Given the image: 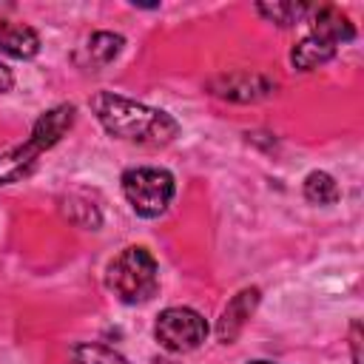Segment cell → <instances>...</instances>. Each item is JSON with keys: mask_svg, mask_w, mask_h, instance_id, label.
<instances>
[{"mask_svg": "<svg viewBox=\"0 0 364 364\" xmlns=\"http://www.w3.org/2000/svg\"><path fill=\"white\" fill-rule=\"evenodd\" d=\"M91 111L102 122L108 134L125 142H139V145H165L179 134V122L159 111L148 108L142 102L125 100L111 91H97L91 97Z\"/></svg>", "mask_w": 364, "mask_h": 364, "instance_id": "6da1fadb", "label": "cell"}, {"mask_svg": "<svg viewBox=\"0 0 364 364\" xmlns=\"http://www.w3.org/2000/svg\"><path fill=\"white\" fill-rule=\"evenodd\" d=\"M71 125H74V105H57V108L46 111L34 122L31 136L23 145H17L0 156V185H11V182H20L23 176H28L34 171L40 154L48 151L51 145H57Z\"/></svg>", "mask_w": 364, "mask_h": 364, "instance_id": "7a4b0ae2", "label": "cell"}, {"mask_svg": "<svg viewBox=\"0 0 364 364\" xmlns=\"http://www.w3.org/2000/svg\"><path fill=\"white\" fill-rule=\"evenodd\" d=\"M108 287L125 304L148 301L159 287L156 259L145 247H125L108 264Z\"/></svg>", "mask_w": 364, "mask_h": 364, "instance_id": "3957f363", "label": "cell"}, {"mask_svg": "<svg viewBox=\"0 0 364 364\" xmlns=\"http://www.w3.org/2000/svg\"><path fill=\"white\" fill-rule=\"evenodd\" d=\"M173 176L165 168H131L122 173V193L139 216H159L173 199Z\"/></svg>", "mask_w": 364, "mask_h": 364, "instance_id": "277c9868", "label": "cell"}, {"mask_svg": "<svg viewBox=\"0 0 364 364\" xmlns=\"http://www.w3.org/2000/svg\"><path fill=\"white\" fill-rule=\"evenodd\" d=\"M154 333H156V341L165 350H171V353H188V350H196L205 341L208 324L191 307H168V310L159 313Z\"/></svg>", "mask_w": 364, "mask_h": 364, "instance_id": "5b68a950", "label": "cell"}, {"mask_svg": "<svg viewBox=\"0 0 364 364\" xmlns=\"http://www.w3.org/2000/svg\"><path fill=\"white\" fill-rule=\"evenodd\" d=\"M210 85H213V94L225 100H239V102L262 100L273 91V82L262 74H222Z\"/></svg>", "mask_w": 364, "mask_h": 364, "instance_id": "8992f818", "label": "cell"}, {"mask_svg": "<svg viewBox=\"0 0 364 364\" xmlns=\"http://www.w3.org/2000/svg\"><path fill=\"white\" fill-rule=\"evenodd\" d=\"M310 34L338 48L341 43H350L355 37V28H353L350 17L341 9H336V6H318L313 11V31Z\"/></svg>", "mask_w": 364, "mask_h": 364, "instance_id": "52a82bcc", "label": "cell"}, {"mask_svg": "<svg viewBox=\"0 0 364 364\" xmlns=\"http://www.w3.org/2000/svg\"><path fill=\"white\" fill-rule=\"evenodd\" d=\"M256 304H259V290H256V287H247V290L236 293V296L228 301V307H225V313H222V318H219V338H222L225 344H230V341L242 333V327H245V321L250 318V313H253Z\"/></svg>", "mask_w": 364, "mask_h": 364, "instance_id": "ba28073f", "label": "cell"}, {"mask_svg": "<svg viewBox=\"0 0 364 364\" xmlns=\"http://www.w3.org/2000/svg\"><path fill=\"white\" fill-rule=\"evenodd\" d=\"M122 43H125V40H122L119 34L97 31V34H91V37L85 40V46L74 54V60H77V65H82V68H88V71H97V68L108 65V63L119 54Z\"/></svg>", "mask_w": 364, "mask_h": 364, "instance_id": "9c48e42d", "label": "cell"}, {"mask_svg": "<svg viewBox=\"0 0 364 364\" xmlns=\"http://www.w3.org/2000/svg\"><path fill=\"white\" fill-rule=\"evenodd\" d=\"M0 51L9 57H17V60H28L40 51V37L26 23L0 20Z\"/></svg>", "mask_w": 364, "mask_h": 364, "instance_id": "30bf717a", "label": "cell"}, {"mask_svg": "<svg viewBox=\"0 0 364 364\" xmlns=\"http://www.w3.org/2000/svg\"><path fill=\"white\" fill-rule=\"evenodd\" d=\"M333 54H336V46H330V43H324V40L307 34V37L293 48L290 60H293V65H296L299 71H313V68L324 65L327 60H333Z\"/></svg>", "mask_w": 364, "mask_h": 364, "instance_id": "8fae6325", "label": "cell"}, {"mask_svg": "<svg viewBox=\"0 0 364 364\" xmlns=\"http://www.w3.org/2000/svg\"><path fill=\"white\" fill-rule=\"evenodd\" d=\"M304 196L313 202V205H333L338 199V185L330 173L324 171H313L307 173L304 179Z\"/></svg>", "mask_w": 364, "mask_h": 364, "instance_id": "7c38bea8", "label": "cell"}, {"mask_svg": "<svg viewBox=\"0 0 364 364\" xmlns=\"http://www.w3.org/2000/svg\"><path fill=\"white\" fill-rule=\"evenodd\" d=\"M71 364H128V361L105 344H74Z\"/></svg>", "mask_w": 364, "mask_h": 364, "instance_id": "4fadbf2b", "label": "cell"}, {"mask_svg": "<svg viewBox=\"0 0 364 364\" xmlns=\"http://www.w3.org/2000/svg\"><path fill=\"white\" fill-rule=\"evenodd\" d=\"M256 9L276 26H293L310 11V6H304V3H259Z\"/></svg>", "mask_w": 364, "mask_h": 364, "instance_id": "5bb4252c", "label": "cell"}, {"mask_svg": "<svg viewBox=\"0 0 364 364\" xmlns=\"http://www.w3.org/2000/svg\"><path fill=\"white\" fill-rule=\"evenodd\" d=\"M11 82H14L11 71H9V68L0 63V94H3V91H9V88H11Z\"/></svg>", "mask_w": 364, "mask_h": 364, "instance_id": "9a60e30c", "label": "cell"}, {"mask_svg": "<svg viewBox=\"0 0 364 364\" xmlns=\"http://www.w3.org/2000/svg\"><path fill=\"white\" fill-rule=\"evenodd\" d=\"M350 341H353V361L361 364V355H358V324H353V338Z\"/></svg>", "mask_w": 364, "mask_h": 364, "instance_id": "2e32d148", "label": "cell"}, {"mask_svg": "<svg viewBox=\"0 0 364 364\" xmlns=\"http://www.w3.org/2000/svg\"><path fill=\"white\" fill-rule=\"evenodd\" d=\"M250 364H270V361H250Z\"/></svg>", "mask_w": 364, "mask_h": 364, "instance_id": "e0dca14e", "label": "cell"}]
</instances>
